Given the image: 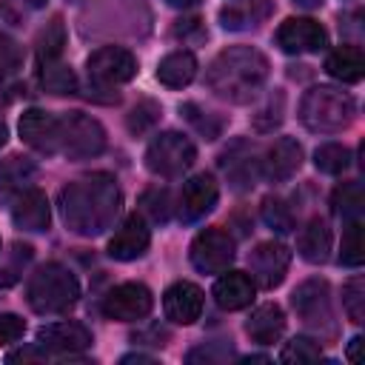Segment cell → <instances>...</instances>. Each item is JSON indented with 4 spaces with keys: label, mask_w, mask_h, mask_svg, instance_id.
Returning <instances> with one entry per match:
<instances>
[{
    "label": "cell",
    "mask_w": 365,
    "mask_h": 365,
    "mask_svg": "<svg viewBox=\"0 0 365 365\" xmlns=\"http://www.w3.org/2000/svg\"><path fill=\"white\" fill-rule=\"evenodd\" d=\"M123 205L117 180L106 171L86 174L60 191L63 222L80 237H97L114 225Z\"/></svg>",
    "instance_id": "1"
},
{
    "label": "cell",
    "mask_w": 365,
    "mask_h": 365,
    "mask_svg": "<svg viewBox=\"0 0 365 365\" xmlns=\"http://www.w3.org/2000/svg\"><path fill=\"white\" fill-rule=\"evenodd\" d=\"M268 57L254 46H228L205 68V86L225 103H251L268 80Z\"/></svg>",
    "instance_id": "2"
},
{
    "label": "cell",
    "mask_w": 365,
    "mask_h": 365,
    "mask_svg": "<svg viewBox=\"0 0 365 365\" xmlns=\"http://www.w3.org/2000/svg\"><path fill=\"white\" fill-rule=\"evenodd\" d=\"M356 117V103L348 91L334 86H314L302 94L299 120L314 134H339Z\"/></svg>",
    "instance_id": "3"
},
{
    "label": "cell",
    "mask_w": 365,
    "mask_h": 365,
    "mask_svg": "<svg viewBox=\"0 0 365 365\" xmlns=\"http://www.w3.org/2000/svg\"><path fill=\"white\" fill-rule=\"evenodd\" d=\"M26 299L37 314H63L80 299V282L66 265L46 262L29 277Z\"/></svg>",
    "instance_id": "4"
},
{
    "label": "cell",
    "mask_w": 365,
    "mask_h": 365,
    "mask_svg": "<svg viewBox=\"0 0 365 365\" xmlns=\"http://www.w3.org/2000/svg\"><path fill=\"white\" fill-rule=\"evenodd\" d=\"M106 151V128L83 114V111H68L57 117V154L68 160H88Z\"/></svg>",
    "instance_id": "5"
},
{
    "label": "cell",
    "mask_w": 365,
    "mask_h": 365,
    "mask_svg": "<svg viewBox=\"0 0 365 365\" xmlns=\"http://www.w3.org/2000/svg\"><path fill=\"white\" fill-rule=\"evenodd\" d=\"M197 160L194 143L180 131L157 134L145 148V168L157 177H180Z\"/></svg>",
    "instance_id": "6"
},
{
    "label": "cell",
    "mask_w": 365,
    "mask_h": 365,
    "mask_svg": "<svg viewBox=\"0 0 365 365\" xmlns=\"http://www.w3.org/2000/svg\"><path fill=\"white\" fill-rule=\"evenodd\" d=\"M291 305H294L297 317L308 328H314L319 336L336 334L334 308H331V288L325 279H305L302 285H297V291L291 294Z\"/></svg>",
    "instance_id": "7"
},
{
    "label": "cell",
    "mask_w": 365,
    "mask_h": 365,
    "mask_svg": "<svg viewBox=\"0 0 365 365\" xmlns=\"http://www.w3.org/2000/svg\"><path fill=\"white\" fill-rule=\"evenodd\" d=\"M86 71H88L91 86H97V88H114V86H123V83L134 80V74H137V57L128 48L103 46V48H97V51L88 54Z\"/></svg>",
    "instance_id": "8"
},
{
    "label": "cell",
    "mask_w": 365,
    "mask_h": 365,
    "mask_svg": "<svg viewBox=\"0 0 365 365\" xmlns=\"http://www.w3.org/2000/svg\"><path fill=\"white\" fill-rule=\"evenodd\" d=\"M191 265L202 274H222L234 257H237V248H234V237L222 228H205L194 237L191 242Z\"/></svg>",
    "instance_id": "9"
},
{
    "label": "cell",
    "mask_w": 365,
    "mask_h": 365,
    "mask_svg": "<svg viewBox=\"0 0 365 365\" xmlns=\"http://www.w3.org/2000/svg\"><path fill=\"white\" fill-rule=\"evenodd\" d=\"M151 308H154V294L143 282H120L100 302L103 317L117 319V322H137L148 317Z\"/></svg>",
    "instance_id": "10"
},
{
    "label": "cell",
    "mask_w": 365,
    "mask_h": 365,
    "mask_svg": "<svg viewBox=\"0 0 365 365\" xmlns=\"http://www.w3.org/2000/svg\"><path fill=\"white\" fill-rule=\"evenodd\" d=\"M288 265H291V251L277 242V240H268V242H259L254 245V251L248 254V271H251V279L259 285V288H277L285 274H288Z\"/></svg>",
    "instance_id": "11"
},
{
    "label": "cell",
    "mask_w": 365,
    "mask_h": 365,
    "mask_svg": "<svg viewBox=\"0 0 365 365\" xmlns=\"http://www.w3.org/2000/svg\"><path fill=\"white\" fill-rule=\"evenodd\" d=\"M43 354H54V356H77L80 351H86L91 345V331L83 322H48L37 331V342H34Z\"/></svg>",
    "instance_id": "12"
},
{
    "label": "cell",
    "mask_w": 365,
    "mask_h": 365,
    "mask_svg": "<svg viewBox=\"0 0 365 365\" xmlns=\"http://www.w3.org/2000/svg\"><path fill=\"white\" fill-rule=\"evenodd\" d=\"M277 46L285 54H314L328 46V31L311 17H288L277 29Z\"/></svg>",
    "instance_id": "13"
},
{
    "label": "cell",
    "mask_w": 365,
    "mask_h": 365,
    "mask_svg": "<svg viewBox=\"0 0 365 365\" xmlns=\"http://www.w3.org/2000/svg\"><path fill=\"white\" fill-rule=\"evenodd\" d=\"M220 197V185L211 174H194L191 180L182 182V191L177 197V214L182 222H197L202 220Z\"/></svg>",
    "instance_id": "14"
},
{
    "label": "cell",
    "mask_w": 365,
    "mask_h": 365,
    "mask_svg": "<svg viewBox=\"0 0 365 365\" xmlns=\"http://www.w3.org/2000/svg\"><path fill=\"white\" fill-rule=\"evenodd\" d=\"M151 245V231L143 214H128L123 220V225L114 231V237L108 240V257L120 259V262H131L137 257H143Z\"/></svg>",
    "instance_id": "15"
},
{
    "label": "cell",
    "mask_w": 365,
    "mask_h": 365,
    "mask_svg": "<svg viewBox=\"0 0 365 365\" xmlns=\"http://www.w3.org/2000/svg\"><path fill=\"white\" fill-rule=\"evenodd\" d=\"M163 311H165V319H171L174 325H191L202 314V291L194 282L180 279V282L165 288Z\"/></svg>",
    "instance_id": "16"
},
{
    "label": "cell",
    "mask_w": 365,
    "mask_h": 365,
    "mask_svg": "<svg viewBox=\"0 0 365 365\" xmlns=\"http://www.w3.org/2000/svg\"><path fill=\"white\" fill-rule=\"evenodd\" d=\"M11 220L23 231H46L48 222H51L48 197L40 188H34V185L17 191L14 194V202H11Z\"/></svg>",
    "instance_id": "17"
},
{
    "label": "cell",
    "mask_w": 365,
    "mask_h": 365,
    "mask_svg": "<svg viewBox=\"0 0 365 365\" xmlns=\"http://www.w3.org/2000/svg\"><path fill=\"white\" fill-rule=\"evenodd\" d=\"M302 165V145L294 137H279L265 148L262 157V174L271 182H285L291 180Z\"/></svg>",
    "instance_id": "18"
},
{
    "label": "cell",
    "mask_w": 365,
    "mask_h": 365,
    "mask_svg": "<svg viewBox=\"0 0 365 365\" xmlns=\"http://www.w3.org/2000/svg\"><path fill=\"white\" fill-rule=\"evenodd\" d=\"M20 137L40 154H57V117L43 108H29L20 117Z\"/></svg>",
    "instance_id": "19"
},
{
    "label": "cell",
    "mask_w": 365,
    "mask_h": 365,
    "mask_svg": "<svg viewBox=\"0 0 365 365\" xmlns=\"http://www.w3.org/2000/svg\"><path fill=\"white\" fill-rule=\"evenodd\" d=\"M254 294H257V282L245 271H228L225 268L222 277L214 282V299L225 311H240V308L251 305Z\"/></svg>",
    "instance_id": "20"
},
{
    "label": "cell",
    "mask_w": 365,
    "mask_h": 365,
    "mask_svg": "<svg viewBox=\"0 0 365 365\" xmlns=\"http://www.w3.org/2000/svg\"><path fill=\"white\" fill-rule=\"evenodd\" d=\"M331 242H334V234H331V228H328V222L322 217H311L299 228V234H297V251H299V257L305 262H314V265H319V262L328 259Z\"/></svg>",
    "instance_id": "21"
},
{
    "label": "cell",
    "mask_w": 365,
    "mask_h": 365,
    "mask_svg": "<svg viewBox=\"0 0 365 365\" xmlns=\"http://www.w3.org/2000/svg\"><path fill=\"white\" fill-rule=\"evenodd\" d=\"M282 331H285V314L277 302H265V305L254 308V314L245 322V334L259 345L277 342L282 336Z\"/></svg>",
    "instance_id": "22"
},
{
    "label": "cell",
    "mask_w": 365,
    "mask_h": 365,
    "mask_svg": "<svg viewBox=\"0 0 365 365\" xmlns=\"http://www.w3.org/2000/svg\"><path fill=\"white\" fill-rule=\"evenodd\" d=\"M325 71L339 83H359L365 74V54L359 46H339L328 54Z\"/></svg>",
    "instance_id": "23"
},
{
    "label": "cell",
    "mask_w": 365,
    "mask_h": 365,
    "mask_svg": "<svg viewBox=\"0 0 365 365\" xmlns=\"http://www.w3.org/2000/svg\"><path fill=\"white\" fill-rule=\"evenodd\" d=\"M197 74V57L191 51H171L157 66V80L165 88H185Z\"/></svg>",
    "instance_id": "24"
},
{
    "label": "cell",
    "mask_w": 365,
    "mask_h": 365,
    "mask_svg": "<svg viewBox=\"0 0 365 365\" xmlns=\"http://www.w3.org/2000/svg\"><path fill=\"white\" fill-rule=\"evenodd\" d=\"M268 11H271L268 0H240V3H228L225 9H220V20L225 29L240 31V29L259 26V20H265Z\"/></svg>",
    "instance_id": "25"
},
{
    "label": "cell",
    "mask_w": 365,
    "mask_h": 365,
    "mask_svg": "<svg viewBox=\"0 0 365 365\" xmlns=\"http://www.w3.org/2000/svg\"><path fill=\"white\" fill-rule=\"evenodd\" d=\"M37 177V165L26 157H9L0 163V194H17Z\"/></svg>",
    "instance_id": "26"
},
{
    "label": "cell",
    "mask_w": 365,
    "mask_h": 365,
    "mask_svg": "<svg viewBox=\"0 0 365 365\" xmlns=\"http://www.w3.org/2000/svg\"><path fill=\"white\" fill-rule=\"evenodd\" d=\"M40 86L48 94H74L77 91V74L71 71V66L60 63V60H46L40 63Z\"/></svg>",
    "instance_id": "27"
},
{
    "label": "cell",
    "mask_w": 365,
    "mask_h": 365,
    "mask_svg": "<svg viewBox=\"0 0 365 365\" xmlns=\"http://www.w3.org/2000/svg\"><path fill=\"white\" fill-rule=\"evenodd\" d=\"M362 205H365V197H362L359 180L342 182V185H336L334 194H331V208H334V214L342 217V220H356V217H362Z\"/></svg>",
    "instance_id": "28"
},
{
    "label": "cell",
    "mask_w": 365,
    "mask_h": 365,
    "mask_svg": "<svg viewBox=\"0 0 365 365\" xmlns=\"http://www.w3.org/2000/svg\"><path fill=\"white\" fill-rule=\"evenodd\" d=\"M339 262L348 268H359L365 262V242H362V217L345 220L342 231V248H339Z\"/></svg>",
    "instance_id": "29"
},
{
    "label": "cell",
    "mask_w": 365,
    "mask_h": 365,
    "mask_svg": "<svg viewBox=\"0 0 365 365\" xmlns=\"http://www.w3.org/2000/svg\"><path fill=\"white\" fill-rule=\"evenodd\" d=\"M314 165L322 174H342L351 165V151L342 143H325L314 151Z\"/></svg>",
    "instance_id": "30"
},
{
    "label": "cell",
    "mask_w": 365,
    "mask_h": 365,
    "mask_svg": "<svg viewBox=\"0 0 365 365\" xmlns=\"http://www.w3.org/2000/svg\"><path fill=\"white\" fill-rule=\"evenodd\" d=\"M63 46H66V29H63L60 17H54V20L40 31V40H37V63L60 60Z\"/></svg>",
    "instance_id": "31"
},
{
    "label": "cell",
    "mask_w": 365,
    "mask_h": 365,
    "mask_svg": "<svg viewBox=\"0 0 365 365\" xmlns=\"http://www.w3.org/2000/svg\"><path fill=\"white\" fill-rule=\"evenodd\" d=\"M342 308L354 325L365 322V279L359 274L342 285Z\"/></svg>",
    "instance_id": "32"
},
{
    "label": "cell",
    "mask_w": 365,
    "mask_h": 365,
    "mask_svg": "<svg viewBox=\"0 0 365 365\" xmlns=\"http://www.w3.org/2000/svg\"><path fill=\"white\" fill-rule=\"evenodd\" d=\"M262 220L268 228H274L277 234H288L294 231V211L285 200L279 197H265L262 200Z\"/></svg>",
    "instance_id": "33"
},
{
    "label": "cell",
    "mask_w": 365,
    "mask_h": 365,
    "mask_svg": "<svg viewBox=\"0 0 365 365\" xmlns=\"http://www.w3.org/2000/svg\"><path fill=\"white\" fill-rule=\"evenodd\" d=\"M319 356H322V348L311 336H294L291 342H285V348L279 354L282 362H317Z\"/></svg>",
    "instance_id": "34"
},
{
    "label": "cell",
    "mask_w": 365,
    "mask_h": 365,
    "mask_svg": "<svg viewBox=\"0 0 365 365\" xmlns=\"http://www.w3.org/2000/svg\"><path fill=\"white\" fill-rule=\"evenodd\" d=\"M140 205L154 222H165L171 217V194H168V188H148L140 197Z\"/></svg>",
    "instance_id": "35"
},
{
    "label": "cell",
    "mask_w": 365,
    "mask_h": 365,
    "mask_svg": "<svg viewBox=\"0 0 365 365\" xmlns=\"http://www.w3.org/2000/svg\"><path fill=\"white\" fill-rule=\"evenodd\" d=\"M157 120H160V106H157L154 100H140V103L131 108V114H128V131H131V134H143V131H148Z\"/></svg>",
    "instance_id": "36"
},
{
    "label": "cell",
    "mask_w": 365,
    "mask_h": 365,
    "mask_svg": "<svg viewBox=\"0 0 365 365\" xmlns=\"http://www.w3.org/2000/svg\"><path fill=\"white\" fill-rule=\"evenodd\" d=\"M180 111L185 114V120H188V123H194V125H197V131H200V134H202L205 140H214V137H220L222 120H217L214 114H208V111H205V117H197V108H194V103L182 106Z\"/></svg>",
    "instance_id": "37"
},
{
    "label": "cell",
    "mask_w": 365,
    "mask_h": 365,
    "mask_svg": "<svg viewBox=\"0 0 365 365\" xmlns=\"http://www.w3.org/2000/svg\"><path fill=\"white\" fill-rule=\"evenodd\" d=\"M23 63V51L14 40H9L6 34H0V77H9L20 68Z\"/></svg>",
    "instance_id": "38"
},
{
    "label": "cell",
    "mask_w": 365,
    "mask_h": 365,
    "mask_svg": "<svg viewBox=\"0 0 365 365\" xmlns=\"http://www.w3.org/2000/svg\"><path fill=\"white\" fill-rule=\"evenodd\" d=\"M26 331V319L17 317V314H9V311H0V345H9V342H17Z\"/></svg>",
    "instance_id": "39"
},
{
    "label": "cell",
    "mask_w": 365,
    "mask_h": 365,
    "mask_svg": "<svg viewBox=\"0 0 365 365\" xmlns=\"http://www.w3.org/2000/svg\"><path fill=\"white\" fill-rule=\"evenodd\" d=\"M228 356H231V348H222V351H217V348H197L185 359L188 362H220V359H228Z\"/></svg>",
    "instance_id": "40"
},
{
    "label": "cell",
    "mask_w": 365,
    "mask_h": 365,
    "mask_svg": "<svg viewBox=\"0 0 365 365\" xmlns=\"http://www.w3.org/2000/svg\"><path fill=\"white\" fill-rule=\"evenodd\" d=\"M362 345H365V339H362V336H354V339L348 342V359H351L354 365H359V362H362Z\"/></svg>",
    "instance_id": "41"
},
{
    "label": "cell",
    "mask_w": 365,
    "mask_h": 365,
    "mask_svg": "<svg viewBox=\"0 0 365 365\" xmlns=\"http://www.w3.org/2000/svg\"><path fill=\"white\" fill-rule=\"evenodd\" d=\"M120 362H123V365H128V362H154V359H151V356H145V354H128V356H123Z\"/></svg>",
    "instance_id": "42"
},
{
    "label": "cell",
    "mask_w": 365,
    "mask_h": 365,
    "mask_svg": "<svg viewBox=\"0 0 365 365\" xmlns=\"http://www.w3.org/2000/svg\"><path fill=\"white\" fill-rule=\"evenodd\" d=\"M291 3H297L299 9H319L325 0H291Z\"/></svg>",
    "instance_id": "43"
},
{
    "label": "cell",
    "mask_w": 365,
    "mask_h": 365,
    "mask_svg": "<svg viewBox=\"0 0 365 365\" xmlns=\"http://www.w3.org/2000/svg\"><path fill=\"white\" fill-rule=\"evenodd\" d=\"M168 6H174V9H191V6H197L200 0H165Z\"/></svg>",
    "instance_id": "44"
},
{
    "label": "cell",
    "mask_w": 365,
    "mask_h": 365,
    "mask_svg": "<svg viewBox=\"0 0 365 365\" xmlns=\"http://www.w3.org/2000/svg\"><path fill=\"white\" fill-rule=\"evenodd\" d=\"M6 140H9V131H6V123L0 120V148L6 145Z\"/></svg>",
    "instance_id": "45"
},
{
    "label": "cell",
    "mask_w": 365,
    "mask_h": 365,
    "mask_svg": "<svg viewBox=\"0 0 365 365\" xmlns=\"http://www.w3.org/2000/svg\"><path fill=\"white\" fill-rule=\"evenodd\" d=\"M23 3H26V6H31V9H43L48 0H23Z\"/></svg>",
    "instance_id": "46"
}]
</instances>
